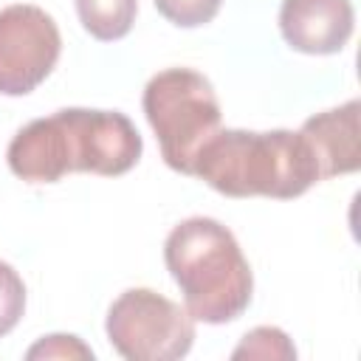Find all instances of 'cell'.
Returning <instances> with one entry per match:
<instances>
[{
  "label": "cell",
  "mask_w": 361,
  "mask_h": 361,
  "mask_svg": "<svg viewBox=\"0 0 361 361\" xmlns=\"http://www.w3.org/2000/svg\"><path fill=\"white\" fill-rule=\"evenodd\" d=\"M144 141L118 110L68 107L34 118L8 144V169L28 183H56L68 172L124 175L141 158Z\"/></svg>",
  "instance_id": "1"
},
{
  "label": "cell",
  "mask_w": 361,
  "mask_h": 361,
  "mask_svg": "<svg viewBox=\"0 0 361 361\" xmlns=\"http://www.w3.org/2000/svg\"><path fill=\"white\" fill-rule=\"evenodd\" d=\"M141 104L166 166L192 175L197 152L220 130V102L212 82L192 68H166L147 82Z\"/></svg>",
  "instance_id": "4"
},
{
  "label": "cell",
  "mask_w": 361,
  "mask_h": 361,
  "mask_svg": "<svg viewBox=\"0 0 361 361\" xmlns=\"http://www.w3.org/2000/svg\"><path fill=\"white\" fill-rule=\"evenodd\" d=\"M85 31L102 42H113L130 34L138 11V0H73Z\"/></svg>",
  "instance_id": "9"
},
{
  "label": "cell",
  "mask_w": 361,
  "mask_h": 361,
  "mask_svg": "<svg viewBox=\"0 0 361 361\" xmlns=\"http://www.w3.org/2000/svg\"><path fill=\"white\" fill-rule=\"evenodd\" d=\"M231 358H296V350L279 327H254L234 347Z\"/></svg>",
  "instance_id": "10"
},
{
  "label": "cell",
  "mask_w": 361,
  "mask_h": 361,
  "mask_svg": "<svg viewBox=\"0 0 361 361\" xmlns=\"http://www.w3.org/2000/svg\"><path fill=\"white\" fill-rule=\"evenodd\" d=\"M358 99H350L341 107L310 116L302 124V138L310 144L322 180L333 175L355 172L361 164V135H358Z\"/></svg>",
  "instance_id": "8"
},
{
  "label": "cell",
  "mask_w": 361,
  "mask_h": 361,
  "mask_svg": "<svg viewBox=\"0 0 361 361\" xmlns=\"http://www.w3.org/2000/svg\"><path fill=\"white\" fill-rule=\"evenodd\" d=\"M220 3L223 0H155V8L178 28H197L214 20Z\"/></svg>",
  "instance_id": "12"
},
{
  "label": "cell",
  "mask_w": 361,
  "mask_h": 361,
  "mask_svg": "<svg viewBox=\"0 0 361 361\" xmlns=\"http://www.w3.org/2000/svg\"><path fill=\"white\" fill-rule=\"evenodd\" d=\"M195 178L226 197H299L322 180L302 133L217 130L195 161Z\"/></svg>",
  "instance_id": "2"
},
{
  "label": "cell",
  "mask_w": 361,
  "mask_h": 361,
  "mask_svg": "<svg viewBox=\"0 0 361 361\" xmlns=\"http://www.w3.org/2000/svg\"><path fill=\"white\" fill-rule=\"evenodd\" d=\"M25 355L28 358H93V350L87 344H82L76 336L54 333V336H45L42 341H37Z\"/></svg>",
  "instance_id": "13"
},
{
  "label": "cell",
  "mask_w": 361,
  "mask_h": 361,
  "mask_svg": "<svg viewBox=\"0 0 361 361\" xmlns=\"http://www.w3.org/2000/svg\"><path fill=\"white\" fill-rule=\"evenodd\" d=\"M104 330L113 350L127 361H175L195 341L189 310L149 288L124 290L110 305Z\"/></svg>",
  "instance_id": "5"
},
{
  "label": "cell",
  "mask_w": 361,
  "mask_h": 361,
  "mask_svg": "<svg viewBox=\"0 0 361 361\" xmlns=\"http://www.w3.org/2000/svg\"><path fill=\"white\" fill-rule=\"evenodd\" d=\"M355 11L350 0H282L279 31L293 51L338 54L353 37Z\"/></svg>",
  "instance_id": "7"
},
{
  "label": "cell",
  "mask_w": 361,
  "mask_h": 361,
  "mask_svg": "<svg viewBox=\"0 0 361 361\" xmlns=\"http://www.w3.org/2000/svg\"><path fill=\"white\" fill-rule=\"evenodd\" d=\"M62 37L48 11L14 3L0 11V93L25 96L54 71Z\"/></svg>",
  "instance_id": "6"
},
{
  "label": "cell",
  "mask_w": 361,
  "mask_h": 361,
  "mask_svg": "<svg viewBox=\"0 0 361 361\" xmlns=\"http://www.w3.org/2000/svg\"><path fill=\"white\" fill-rule=\"evenodd\" d=\"M25 310V285L23 276L0 259V338L17 327Z\"/></svg>",
  "instance_id": "11"
},
{
  "label": "cell",
  "mask_w": 361,
  "mask_h": 361,
  "mask_svg": "<svg viewBox=\"0 0 361 361\" xmlns=\"http://www.w3.org/2000/svg\"><path fill=\"white\" fill-rule=\"evenodd\" d=\"M164 262L195 322L226 324L245 313L254 276L240 243L223 223L212 217L178 223L164 243Z\"/></svg>",
  "instance_id": "3"
}]
</instances>
